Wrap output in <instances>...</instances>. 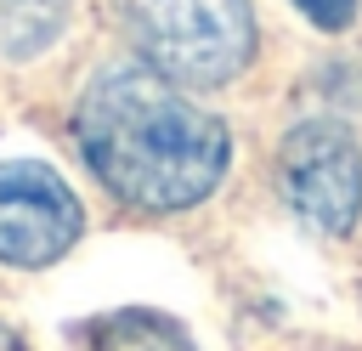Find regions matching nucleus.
Wrapping results in <instances>:
<instances>
[{
    "label": "nucleus",
    "mask_w": 362,
    "mask_h": 351,
    "mask_svg": "<svg viewBox=\"0 0 362 351\" xmlns=\"http://www.w3.org/2000/svg\"><path fill=\"white\" fill-rule=\"evenodd\" d=\"M79 153L90 176L147 215H175L204 204L232 159V136L204 113L170 74L147 62H107L74 113Z\"/></svg>",
    "instance_id": "1"
},
{
    "label": "nucleus",
    "mask_w": 362,
    "mask_h": 351,
    "mask_svg": "<svg viewBox=\"0 0 362 351\" xmlns=\"http://www.w3.org/2000/svg\"><path fill=\"white\" fill-rule=\"evenodd\" d=\"M113 17L136 57L175 85H232L255 57L249 0H113Z\"/></svg>",
    "instance_id": "2"
},
{
    "label": "nucleus",
    "mask_w": 362,
    "mask_h": 351,
    "mask_svg": "<svg viewBox=\"0 0 362 351\" xmlns=\"http://www.w3.org/2000/svg\"><path fill=\"white\" fill-rule=\"evenodd\" d=\"M277 187L300 221L345 238L362 215V153L339 119H300L277 147Z\"/></svg>",
    "instance_id": "3"
},
{
    "label": "nucleus",
    "mask_w": 362,
    "mask_h": 351,
    "mask_svg": "<svg viewBox=\"0 0 362 351\" xmlns=\"http://www.w3.org/2000/svg\"><path fill=\"white\" fill-rule=\"evenodd\" d=\"M85 232V209L74 187L34 159H6L0 164V260L6 266H51L74 249Z\"/></svg>",
    "instance_id": "4"
},
{
    "label": "nucleus",
    "mask_w": 362,
    "mask_h": 351,
    "mask_svg": "<svg viewBox=\"0 0 362 351\" xmlns=\"http://www.w3.org/2000/svg\"><path fill=\"white\" fill-rule=\"evenodd\" d=\"M90 351H198L192 334L164 317V311H147V306H119V311H102L90 317Z\"/></svg>",
    "instance_id": "5"
},
{
    "label": "nucleus",
    "mask_w": 362,
    "mask_h": 351,
    "mask_svg": "<svg viewBox=\"0 0 362 351\" xmlns=\"http://www.w3.org/2000/svg\"><path fill=\"white\" fill-rule=\"evenodd\" d=\"M74 0H0V57L28 62L40 51H51V40L62 34Z\"/></svg>",
    "instance_id": "6"
},
{
    "label": "nucleus",
    "mask_w": 362,
    "mask_h": 351,
    "mask_svg": "<svg viewBox=\"0 0 362 351\" xmlns=\"http://www.w3.org/2000/svg\"><path fill=\"white\" fill-rule=\"evenodd\" d=\"M317 28H328V34H339V28H351V17H356V0H294Z\"/></svg>",
    "instance_id": "7"
},
{
    "label": "nucleus",
    "mask_w": 362,
    "mask_h": 351,
    "mask_svg": "<svg viewBox=\"0 0 362 351\" xmlns=\"http://www.w3.org/2000/svg\"><path fill=\"white\" fill-rule=\"evenodd\" d=\"M0 351H23V340H17V334H11L6 323H0Z\"/></svg>",
    "instance_id": "8"
}]
</instances>
